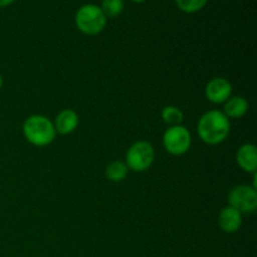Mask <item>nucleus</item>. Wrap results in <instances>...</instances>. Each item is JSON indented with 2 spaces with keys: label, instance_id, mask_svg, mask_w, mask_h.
<instances>
[{
  "label": "nucleus",
  "instance_id": "1a4fd4ad",
  "mask_svg": "<svg viewBox=\"0 0 257 257\" xmlns=\"http://www.w3.org/2000/svg\"><path fill=\"white\" fill-rule=\"evenodd\" d=\"M237 163L240 167L246 172L255 173L257 168V150L256 146L243 145L241 146L240 150L237 151V156H236Z\"/></svg>",
  "mask_w": 257,
  "mask_h": 257
},
{
  "label": "nucleus",
  "instance_id": "f8f14e48",
  "mask_svg": "<svg viewBox=\"0 0 257 257\" xmlns=\"http://www.w3.org/2000/svg\"><path fill=\"white\" fill-rule=\"evenodd\" d=\"M127 165L124 162H120V161H114V162L109 163L107 166V170H105L107 177L110 181H114V182H119V181L124 180V177L127 176Z\"/></svg>",
  "mask_w": 257,
  "mask_h": 257
},
{
  "label": "nucleus",
  "instance_id": "7ed1b4c3",
  "mask_svg": "<svg viewBox=\"0 0 257 257\" xmlns=\"http://www.w3.org/2000/svg\"><path fill=\"white\" fill-rule=\"evenodd\" d=\"M75 24L78 29L88 35H95L104 29L107 24V17L99 7L94 4H87L79 8L75 15Z\"/></svg>",
  "mask_w": 257,
  "mask_h": 257
},
{
  "label": "nucleus",
  "instance_id": "dca6fc26",
  "mask_svg": "<svg viewBox=\"0 0 257 257\" xmlns=\"http://www.w3.org/2000/svg\"><path fill=\"white\" fill-rule=\"evenodd\" d=\"M13 2H14V0H0V8H3V7H7V5L12 4Z\"/></svg>",
  "mask_w": 257,
  "mask_h": 257
},
{
  "label": "nucleus",
  "instance_id": "4468645a",
  "mask_svg": "<svg viewBox=\"0 0 257 257\" xmlns=\"http://www.w3.org/2000/svg\"><path fill=\"white\" fill-rule=\"evenodd\" d=\"M123 7V0H103L102 2V12L104 13L105 17H117L122 13Z\"/></svg>",
  "mask_w": 257,
  "mask_h": 257
},
{
  "label": "nucleus",
  "instance_id": "39448f33",
  "mask_svg": "<svg viewBox=\"0 0 257 257\" xmlns=\"http://www.w3.org/2000/svg\"><path fill=\"white\" fill-rule=\"evenodd\" d=\"M163 146L171 155H183L191 146V133L182 125H173L163 135Z\"/></svg>",
  "mask_w": 257,
  "mask_h": 257
},
{
  "label": "nucleus",
  "instance_id": "2eb2a0df",
  "mask_svg": "<svg viewBox=\"0 0 257 257\" xmlns=\"http://www.w3.org/2000/svg\"><path fill=\"white\" fill-rule=\"evenodd\" d=\"M176 3L183 12L195 13L202 9L207 4V0H176Z\"/></svg>",
  "mask_w": 257,
  "mask_h": 257
},
{
  "label": "nucleus",
  "instance_id": "20e7f679",
  "mask_svg": "<svg viewBox=\"0 0 257 257\" xmlns=\"http://www.w3.org/2000/svg\"><path fill=\"white\" fill-rule=\"evenodd\" d=\"M155 161V150L145 141L136 142L127 152V167L136 172H143L152 166Z\"/></svg>",
  "mask_w": 257,
  "mask_h": 257
},
{
  "label": "nucleus",
  "instance_id": "9b49d317",
  "mask_svg": "<svg viewBox=\"0 0 257 257\" xmlns=\"http://www.w3.org/2000/svg\"><path fill=\"white\" fill-rule=\"evenodd\" d=\"M248 103L242 97L228 98L225 104V112L223 114L230 118H241L247 113Z\"/></svg>",
  "mask_w": 257,
  "mask_h": 257
},
{
  "label": "nucleus",
  "instance_id": "f3484780",
  "mask_svg": "<svg viewBox=\"0 0 257 257\" xmlns=\"http://www.w3.org/2000/svg\"><path fill=\"white\" fill-rule=\"evenodd\" d=\"M132 2H136V3H142V2H146V0H132Z\"/></svg>",
  "mask_w": 257,
  "mask_h": 257
},
{
  "label": "nucleus",
  "instance_id": "a211bd4d",
  "mask_svg": "<svg viewBox=\"0 0 257 257\" xmlns=\"http://www.w3.org/2000/svg\"><path fill=\"white\" fill-rule=\"evenodd\" d=\"M2 85H3V78L2 75H0V88H2Z\"/></svg>",
  "mask_w": 257,
  "mask_h": 257
},
{
  "label": "nucleus",
  "instance_id": "423d86ee",
  "mask_svg": "<svg viewBox=\"0 0 257 257\" xmlns=\"http://www.w3.org/2000/svg\"><path fill=\"white\" fill-rule=\"evenodd\" d=\"M228 202L231 207L236 208L241 213L255 212L257 208L256 188L246 185L237 186L230 192Z\"/></svg>",
  "mask_w": 257,
  "mask_h": 257
},
{
  "label": "nucleus",
  "instance_id": "0eeeda50",
  "mask_svg": "<svg viewBox=\"0 0 257 257\" xmlns=\"http://www.w3.org/2000/svg\"><path fill=\"white\" fill-rule=\"evenodd\" d=\"M232 87L225 78H215L206 85V97L210 102L220 104L230 98Z\"/></svg>",
  "mask_w": 257,
  "mask_h": 257
},
{
  "label": "nucleus",
  "instance_id": "f257e3e1",
  "mask_svg": "<svg viewBox=\"0 0 257 257\" xmlns=\"http://www.w3.org/2000/svg\"><path fill=\"white\" fill-rule=\"evenodd\" d=\"M198 135L207 145H218L230 133V120L220 110L206 112L198 120Z\"/></svg>",
  "mask_w": 257,
  "mask_h": 257
},
{
  "label": "nucleus",
  "instance_id": "ddd939ff",
  "mask_svg": "<svg viewBox=\"0 0 257 257\" xmlns=\"http://www.w3.org/2000/svg\"><path fill=\"white\" fill-rule=\"evenodd\" d=\"M162 119L163 122L170 124L171 127H173V125H180L183 120V113L177 107L168 105V107L163 108Z\"/></svg>",
  "mask_w": 257,
  "mask_h": 257
},
{
  "label": "nucleus",
  "instance_id": "6e6552de",
  "mask_svg": "<svg viewBox=\"0 0 257 257\" xmlns=\"http://www.w3.org/2000/svg\"><path fill=\"white\" fill-rule=\"evenodd\" d=\"M218 223H220V227L225 232H236L241 227V223H242V213L238 212L236 208L228 206V207H225L220 212Z\"/></svg>",
  "mask_w": 257,
  "mask_h": 257
},
{
  "label": "nucleus",
  "instance_id": "f03ea898",
  "mask_svg": "<svg viewBox=\"0 0 257 257\" xmlns=\"http://www.w3.org/2000/svg\"><path fill=\"white\" fill-rule=\"evenodd\" d=\"M23 132L32 145L39 147L49 145L55 138L54 124L44 115H32L28 118L23 125Z\"/></svg>",
  "mask_w": 257,
  "mask_h": 257
},
{
  "label": "nucleus",
  "instance_id": "9d476101",
  "mask_svg": "<svg viewBox=\"0 0 257 257\" xmlns=\"http://www.w3.org/2000/svg\"><path fill=\"white\" fill-rule=\"evenodd\" d=\"M78 114L72 109H64L58 114L55 119V132L60 135H69L77 128Z\"/></svg>",
  "mask_w": 257,
  "mask_h": 257
}]
</instances>
